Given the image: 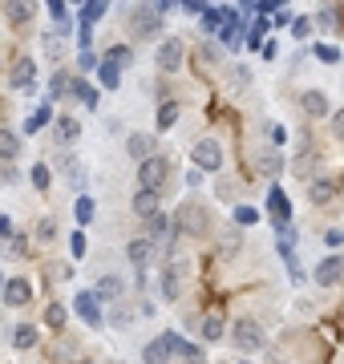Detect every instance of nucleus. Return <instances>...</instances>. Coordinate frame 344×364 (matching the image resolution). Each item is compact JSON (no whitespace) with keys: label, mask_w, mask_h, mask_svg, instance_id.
I'll return each instance as SVG.
<instances>
[{"label":"nucleus","mask_w":344,"mask_h":364,"mask_svg":"<svg viewBox=\"0 0 344 364\" xmlns=\"http://www.w3.org/2000/svg\"><path fill=\"white\" fill-rule=\"evenodd\" d=\"M57 170H61V174L73 182V186H85V166H81V158H73V154L57 158Z\"/></svg>","instance_id":"obj_24"},{"label":"nucleus","mask_w":344,"mask_h":364,"mask_svg":"<svg viewBox=\"0 0 344 364\" xmlns=\"http://www.w3.org/2000/svg\"><path fill=\"white\" fill-rule=\"evenodd\" d=\"M171 344H166V336H158V340H150L142 348V364H171Z\"/></svg>","instance_id":"obj_22"},{"label":"nucleus","mask_w":344,"mask_h":364,"mask_svg":"<svg viewBox=\"0 0 344 364\" xmlns=\"http://www.w3.org/2000/svg\"><path fill=\"white\" fill-rule=\"evenodd\" d=\"M106 16V0H85V9H81V25H97Z\"/></svg>","instance_id":"obj_31"},{"label":"nucleus","mask_w":344,"mask_h":364,"mask_svg":"<svg viewBox=\"0 0 344 364\" xmlns=\"http://www.w3.org/2000/svg\"><path fill=\"white\" fill-rule=\"evenodd\" d=\"M332 134L344 142V109H336V114H332Z\"/></svg>","instance_id":"obj_49"},{"label":"nucleus","mask_w":344,"mask_h":364,"mask_svg":"<svg viewBox=\"0 0 344 364\" xmlns=\"http://www.w3.org/2000/svg\"><path fill=\"white\" fill-rule=\"evenodd\" d=\"M45 320H49V328H57V332H61V328H65V320H69V312L61 308V304H49V312H45Z\"/></svg>","instance_id":"obj_37"},{"label":"nucleus","mask_w":344,"mask_h":364,"mask_svg":"<svg viewBox=\"0 0 344 364\" xmlns=\"http://www.w3.org/2000/svg\"><path fill=\"white\" fill-rule=\"evenodd\" d=\"M73 304H77V316L85 320V324H90V328H102V299L93 296V291H81Z\"/></svg>","instance_id":"obj_17"},{"label":"nucleus","mask_w":344,"mask_h":364,"mask_svg":"<svg viewBox=\"0 0 344 364\" xmlns=\"http://www.w3.org/2000/svg\"><path fill=\"white\" fill-rule=\"evenodd\" d=\"M203 4H207V0H203Z\"/></svg>","instance_id":"obj_58"},{"label":"nucleus","mask_w":344,"mask_h":364,"mask_svg":"<svg viewBox=\"0 0 344 364\" xmlns=\"http://www.w3.org/2000/svg\"><path fill=\"white\" fill-rule=\"evenodd\" d=\"M73 93H77V102L85 105V109H97V102H102L97 85H90L85 77H73Z\"/></svg>","instance_id":"obj_25"},{"label":"nucleus","mask_w":344,"mask_h":364,"mask_svg":"<svg viewBox=\"0 0 344 364\" xmlns=\"http://www.w3.org/2000/svg\"><path fill=\"white\" fill-rule=\"evenodd\" d=\"M97 77H102L106 90H118V85H122V65L106 57V61H97Z\"/></svg>","instance_id":"obj_26"},{"label":"nucleus","mask_w":344,"mask_h":364,"mask_svg":"<svg viewBox=\"0 0 344 364\" xmlns=\"http://www.w3.org/2000/svg\"><path fill=\"white\" fill-rule=\"evenodd\" d=\"M267 207H272V215H276V227L284 231V227H288V219H291V203L284 198V191H279V186H272V195H267Z\"/></svg>","instance_id":"obj_20"},{"label":"nucleus","mask_w":344,"mask_h":364,"mask_svg":"<svg viewBox=\"0 0 344 364\" xmlns=\"http://www.w3.org/2000/svg\"><path fill=\"white\" fill-rule=\"evenodd\" d=\"M0 235H4V239L13 235V227H9V219H4V215H0Z\"/></svg>","instance_id":"obj_54"},{"label":"nucleus","mask_w":344,"mask_h":364,"mask_svg":"<svg viewBox=\"0 0 344 364\" xmlns=\"http://www.w3.org/2000/svg\"><path fill=\"white\" fill-rule=\"evenodd\" d=\"M183 275H186V263L183 259L158 272V291H162L166 304H178V299H183Z\"/></svg>","instance_id":"obj_7"},{"label":"nucleus","mask_w":344,"mask_h":364,"mask_svg":"<svg viewBox=\"0 0 344 364\" xmlns=\"http://www.w3.org/2000/svg\"><path fill=\"white\" fill-rule=\"evenodd\" d=\"M37 85V61L33 57H16L13 73H9V90H33Z\"/></svg>","instance_id":"obj_11"},{"label":"nucleus","mask_w":344,"mask_h":364,"mask_svg":"<svg viewBox=\"0 0 344 364\" xmlns=\"http://www.w3.org/2000/svg\"><path fill=\"white\" fill-rule=\"evenodd\" d=\"M37 239H41V243H53V239H57V223L49 219V215L37 223Z\"/></svg>","instance_id":"obj_39"},{"label":"nucleus","mask_w":344,"mask_h":364,"mask_svg":"<svg viewBox=\"0 0 344 364\" xmlns=\"http://www.w3.org/2000/svg\"><path fill=\"white\" fill-rule=\"evenodd\" d=\"M183 360H186V364H207V360H203V348H195V344H186Z\"/></svg>","instance_id":"obj_47"},{"label":"nucleus","mask_w":344,"mask_h":364,"mask_svg":"<svg viewBox=\"0 0 344 364\" xmlns=\"http://www.w3.org/2000/svg\"><path fill=\"white\" fill-rule=\"evenodd\" d=\"M183 235H207V210L195 203V198H186L183 207H178V215H174V239H183Z\"/></svg>","instance_id":"obj_3"},{"label":"nucleus","mask_w":344,"mask_h":364,"mask_svg":"<svg viewBox=\"0 0 344 364\" xmlns=\"http://www.w3.org/2000/svg\"><path fill=\"white\" fill-rule=\"evenodd\" d=\"M16 182H21V170H16V162L0 158V186H16Z\"/></svg>","instance_id":"obj_34"},{"label":"nucleus","mask_w":344,"mask_h":364,"mask_svg":"<svg viewBox=\"0 0 344 364\" xmlns=\"http://www.w3.org/2000/svg\"><path fill=\"white\" fill-rule=\"evenodd\" d=\"M53 138H57L61 146H73V142L81 138V122H77V117H69V114H61V117L53 122Z\"/></svg>","instance_id":"obj_19"},{"label":"nucleus","mask_w":344,"mask_h":364,"mask_svg":"<svg viewBox=\"0 0 344 364\" xmlns=\"http://www.w3.org/2000/svg\"><path fill=\"white\" fill-rule=\"evenodd\" d=\"M308 198H312L316 207H328L332 198H336V182H332L328 174H312V178H308Z\"/></svg>","instance_id":"obj_15"},{"label":"nucleus","mask_w":344,"mask_h":364,"mask_svg":"<svg viewBox=\"0 0 344 364\" xmlns=\"http://www.w3.org/2000/svg\"><path fill=\"white\" fill-rule=\"evenodd\" d=\"M69 247H73V255H85V235H69Z\"/></svg>","instance_id":"obj_50"},{"label":"nucleus","mask_w":344,"mask_h":364,"mask_svg":"<svg viewBox=\"0 0 344 364\" xmlns=\"http://www.w3.org/2000/svg\"><path fill=\"white\" fill-rule=\"evenodd\" d=\"M0 287H4V275H0Z\"/></svg>","instance_id":"obj_56"},{"label":"nucleus","mask_w":344,"mask_h":364,"mask_svg":"<svg viewBox=\"0 0 344 364\" xmlns=\"http://www.w3.org/2000/svg\"><path fill=\"white\" fill-rule=\"evenodd\" d=\"M267 134H272V146H284V142H288V134H284V126H272Z\"/></svg>","instance_id":"obj_52"},{"label":"nucleus","mask_w":344,"mask_h":364,"mask_svg":"<svg viewBox=\"0 0 344 364\" xmlns=\"http://www.w3.org/2000/svg\"><path fill=\"white\" fill-rule=\"evenodd\" d=\"M252 4H255V0H243V9H252Z\"/></svg>","instance_id":"obj_55"},{"label":"nucleus","mask_w":344,"mask_h":364,"mask_svg":"<svg viewBox=\"0 0 344 364\" xmlns=\"http://www.w3.org/2000/svg\"><path fill=\"white\" fill-rule=\"evenodd\" d=\"M300 109H304L308 117H324L332 109L328 93H324V90H304V93H300Z\"/></svg>","instance_id":"obj_18"},{"label":"nucleus","mask_w":344,"mask_h":364,"mask_svg":"<svg viewBox=\"0 0 344 364\" xmlns=\"http://www.w3.org/2000/svg\"><path fill=\"white\" fill-rule=\"evenodd\" d=\"M0 299H4V308H25L28 299H33V284H28V275H13V279H4Z\"/></svg>","instance_id":"obj_8"},{"label":"nucleus","mask_w":344,"mask_h":364,"mask_svg":"<svg viewBox=\"0 0 344 364\" xmlns=\"http://www.w3.org/2000/svg\"><path fill=\"white\" fill-rule=\"evenodd\" d=\"M247 81H252V69L247 65H231V90H247Z\"/></svg>","instance_id":"obj_38"},{"label":"nucleus","mask_w":344,"mask_h":364,"mask_svg":"<svg viewBox=\"0 0 344 364\" xmlns=\"http://www.w3.org/2000/svg\"><path fill=\"white\" fill-rule=\"evenodd\" d=\"M130 320H134V312L126 308V304H122V299H118V308H114V316H109V324H114V328H126Z\"/></svg>","instance_id":"obj_40"},{"label":"nucleus","mask_w":344,"mask_h":364,"mask_svg":"<svg viewBox=\"0 0 344 364\" xmlns=\"http://www.w3.org/2000/svg\"><path fill=\"white\" fill-rule=\"evenodd\" d=\"M28 174H33V186H37V191H49V182H53V174H49V166H45V162H37V166L28 170Z\"/></svg>","instance_id":"obj_36"},{"label":"nucleus","mask_w":344,"mask_h":364,"mask_svg":"<svg viewBox=\"0 0 344 364\" xmlns=\"http://www.w3.org/2000/svg\"><path fill=\"white\" fill-rule=\"evenodd\" d=\"M93 296L102 299V304H118V299H126V279L118 272H106L93 284Z\"/></svg>","instance_id":"obj_10"},{"label":"nucleus","mask_w":344,"mask_h":364,"mask_svg":"<svg viewBox=\"0 0 344 364\" xmlns=\"http://www.w3.org/2000/svg\"><path fill=\"white\" fill-rule=\"evenodd\" d=\"M312 53H316V57L324 61V65H336V61H340V49H332V45H316Z\"/></svg>","instance_id":"obj_43"},{"label":"nucleus","mask_w":344,"mask_h":364,"mask_svg":"<svg viewBox=\"0 0 344 364\" xmlns=\"http://www.w3.org/2000/svg\"><path fill=\"white\" fill-rule=\"evenodd\" d=\"M291 33H296V37L304 41L308 33H312V21H304V16H300V21H291Z\"/></svg>","instance_id":"obj_48"},{"label":"nucleus","mask_w":344,"mask_h":364,"mask_svg":"<svg viewBox=\"0 0 344 364\" xmlns=\"http://www.w3.org/2000/svg\"><path fill=\"white\" fill-rule=\"evenodd\" d=\"M183 57H186L183 37H162L158 49H154V65H158V73H178L183 69Z\"/></svg>","instance_id":"obj_4"},{"label":"nucleus","mask_w":344,"mask_h":364,"mask_svg":"<svg viewBox=\"0 0 344 364\" xmlns=\"http://www.w3.org/2000/svg\"><path fill=\"white\" fill-rule=\"evenodd\" d=\"M235 247H239V231H235V227H231V231H227L223 239H219V251H223V255H231V251H235Z\"/></svg>","instance_id":"obj_44"},{"label":"nucleus","mask_w":344,"mask_h":364,"mask_svg":"<svg viewBox=\"0 0 344 364\" xmlns=\"http://www.w3.org/2000/svg\"><path fill=\"white\" fill-rule=\"evenodd\" d=\"M255 170H259V174H267V178H276L279 170H284L279 150H255Z\"/></svg>","instance_id":"obj_23"},{"label":"nucleus","mask_w":344,"mask_h":364,"mask_svg":"<svg viewBox=\"0 0 344 364\" xmlns=\"http://www.w3.org/2000/svg\"><path fill=\"white\" fill-rule=\"evenodd\" d=\"M109 61H118V65H134V49H130V45H118V49H109Z\"/></svg>","instance_id":"obj_42"},{"label":"nucleus","mask_w":344,"mask_h":364,"mask_svg":"<svg viewBox=\"0 0 344 364\" xmlns=\"http://www.w3.org/2000/svg\"><path fill=\"white\" fill-rule=\"evenodd\" d=\"M239 364H247V360H239Z\"/></svg>","instance_id":"obj_57"},{"label":"nucleus","mask_w":344,"mask_h":364,"mask_svg":"<svg viewBox=\"0 0 344 364\" xmlns=\"http://www.w3.org/2000/svg\"><path fill=\"white\" fill-rule=\"evenodd\" d=\"M45 122H49V105H41L37 114L28 117V122H25V134H33V130H41V126H45Z\"/></svg>","instance_id":"obj_41"},{"label":"nucleus","mask_w":344,"mask_h":364,"mask_svg":"<svg viewBox=\"0 0 344 364\" xmlns=\"http://www.w3.org/2000/svg\"><path fill=\"white\" fill-rule=\"evenodd\" d=\"M324 243H328L332 251H336V247H344V231H340V227H332V231H324Z\"/></svg>","instance_id":"obj_46"},{"label":"nucleus","mask_w":344,"mask_h":364,"mask_svg":"<svg viewBox=\"0 0 344 364\" xmlns=\"http://www.w3.org/2000/svg\"><path fill=\"white\" fill-rule=\"evenodd\" d=\"M235 219L243 223V227H252V223H259V210L255 207H235Z\"/></svg>","instance_id":"obj_45"},{"label":"nucleus","mask_w":344,"mask_h":364,"mask_svg":"<svg viewBox=\"0 0 344 364\" xmlns=\"http://www.w3.org/2000/svg\"><path fill=\"white\" fill-rule=\"evenodd\" d=\"M190 162H195V170H223V146L215 138H199L190 146Z\"/></svg>","instance_id":"obj_6"},{"label":"nucleus","mask_w":344,"mask_h":364,"mask_svg":"<svg viewBox=\"0 0 344 364\" xmlns=\"http://www.w3.org/2000/svg\"><path fill=\"white\" fill-rule=\"evenodd\" d=\"M0 13H4V21L13 28H25L37 16V0H0Z\"/></svg>","instance_id":"obj_9"},{"label":"nucleus","mask_w":344,"mask_h":364,"mask_svg":"<svg viewBox=\"0 0 344 364\" xmlns=\"http://www.w3.org/2000/svg\"><path fill=\"white\" fill-rule=\"evenodd\" d=\"M178 109H183L178 102H162L158 105V130H171L174 122H178Z\"/></svg>","instance_id":"obj_33"},{"label":"nucleus","mask_w":344,"mask_h":364,"mask_svg":"<svg viewBox=\"0 0 344 364\" xmlns=\"http://www.w3.org/2000/svg\"><path fill=\"white\" fill-rule=\"evenodd\" d=\"M199 332H203V340H223L227 336V324H223V316H207V320H203L199 324Z\"/></svg>","instance_id":"obj_28"},{"label":"nucleus","mask_w":344,"mask_h":364,"mask_svg":"<svg viewBox=\"0 0 344 364\" xmlns=\"http://www.w3.org/2000/svg\"><path fill=\"white\" fill-rule=\"evenodd\" d=\"M0 158H9V162L21 158V134L16 130H0Z\"/></svg>","instance_id":"obj_27"},{"label":"nucleus","mask_w":344,"mask_h":364,"mask_svg":"<svg viewBox=\"0 0 344 364\" xmlns=\"http://www.w3.org/2000/svg\"><path fill=\"white\" fill-rule=\"evenodd\" d=\"M77 65H81V69H85V73H90V69H93V65H97V57H93V53H90V49H81V57H77Z\"/></svg>","instance_id":"obj_51"},{"label":"nucleus","mask_w":344,"mask_h":364,"mask_svg":"<svg viewBox=\"0 0 344 364\" xmlns=\"http://www.w3.org/2000/svg\"><path fill=\"white\" fill-rule=\"evenodd\" d=\"M231 340H235L239 352H259L264 348V328L255 324L252 316H239L235 324H231Z\"/></svg>","instance_id":"obj_5"},{"label":"nucleus","mask_w":344,"mask_h":364,"mask_svg":"<svg viewBox=\"0 0 344 364\" xmlns=\"http://www.w3.org/2000/svg\"><path fill=\"white\" fill-rule=\"evenodd\" d=\"M13 344L16 348H33V344H37V328L33 324H16L13 328Z\"/></svg>","instance_id":"obj_32"},{"label":"nucleus","mask_w":344,"mask_h":364,"mask_svg":"<svg viewBox=\"0 0 344 364\" xmlns=\"http://www.w3.org/2000/svg\"><path fill=\"white\" fill-rule=\"evenodd\" d=\"M106 4H109V0H106Z\"/></svg>","instance_id":"obj_59"},{"label":"nucleus","mask_w":344,"mask_h":364,"mask_svg":"<svg viewBox=\"0 0 344 364\" xmlns=\"http://www.w3.org/2000/svg\"><path fill=\"white\" fill-rule=\"evenodd\" d=\"M126 33L134 41H154L162 33V13L154 0H142V4H134L126 9Z\"/></svg>","instance_id":"obj_1"},{"label":"nucleus","mask_w":344,"mask_h":364,"mask_svg":"<svg viewBox=\"0 0 344 364\" xmlns=\"http://www.w3.org/2000/svg\"><path fill=\"white\" fill-rule=\"evenodd\" d=\"M316 25L324 28V33H332V28H340V9H336V4H320Z\"/></svg>","instance_id":"obj_29"},{"label":"nucleus","mask_w":344,"mask_h":364,"mask_svg":"<svg viewBox=\"0 0 344 364\" xmlns=\"http://www.w3.org/2000/svg\"><path fill=\"white\" fill-rule=\"evenodd\" d=\"M126 154H130L134 162H142V158L158 154V134H146V130L130 134V138H126Z\"/></svg>","instance_id":"obj_12"},{"label":"nucleus","mask_w":344,"mask_h":364,"mask_svg":"<svg viewBox=\"0 0 344 364\" xmlns=\"http://www.w3.org/2000/svg\"><path fill=\"white\" fill-rule=\"evenodd\" d=\"M49 93H53V97H69V93H73V77H69L65 69H57V73H53V81H49Z\"/></svg>","instance_id":"obj_30"},{"label":"nucleus","mask_w":344,"mask_h":364,"mask_svg":"<svg viewBox=\"0 0 344 364\" xmlns=\"http://www.w3.org/2000/svg\"><path fill=\"white\" fill-rule=\"evenodd\" d=\"M312 275H316L320 287H336L344 279V259H340V255H328V259L316 263V272H312Z\"/></svg>","instance_id":"obj_14"},{"label":"nucleus","mask_w":344,"mask_h":364,"mask_svg":"<svg viewBox=\"0 0 344 364\" xmlns=\"http://www.w3.org/2000/svg\"><path fill=\"white\" fill-rule=\"evenodd\" d=\"M186 186H190V191H195V186H203V170H190V174H186Z\"/></svg>","instance_id":"obj_53"},{"label":"nucleus","mask_w":344,"mask_h":364,"mask_svg":"<svg viewBox=\"0 0 344 364\" xmlns=\"http://www.w3.org/2000/svg\"><path fill=\"white\" fill-rule=\"evenodd\" d=\"M154 251L158 247H154L150 239H130V243H126V259H130L138 272H146V267L154 263Z\"/></svg>","instance_id":"obj_16"},{"label":"nucleus","mask_w":344,"mask_h":364,"mask_svg":"<svg viewBox=\"0 0 344 364\" xmlns=\"http://www.w3.org/2000/svg\"><path fill=\"white\" fill-rule=\"evenodd\" d=\"M93 210H97V203H93L90 195H81V198H77V210H73V215H77V223L85 227V223L93 219Z\"/></svg>","instance_id":"obj_35"},{"label":"nucleus","mask_w":344,"mask_h":364,"mask_svg":"<svg viewBox=\"0 0 344 364\" xmlns=\"http://www.w3.org/2000/svg\"><path fill=\"white\" fill-rule=\"evenodd\" d=\"M166 235H171V219H166L162 210H158V215H150V219H146V239H150L154 247H158V243H171Z\"/></svg>","instance_id":"obj_21"},{"label":"nucleus","mask_w":344,"mask_h":364,"mask_svg":"<svg viewBox=\"0 0 344 364\" xmlns=\"http://www.w3.org/2000/svg\"><path fill=\"white\" fill-rule=\"evenodd\" d=\"M171 182V158H162V154H150L138 162V186H146V191H158L162 195V186Z\"/></svg>","instance_id":"obj_2"},{"label":"nucleus","mask_w":344,"mask_h":364,"mask_svg":"<svg viewBox=\"0 0 344 364\" xmlns=\"http://www.w3.org/2000/svg\"><path fill=\"white\" fill-rule=\"evenodd\" d=\"M130 207H134V215H138V219H150V215H158V210H162V195H158V191H146V186H138V191H134V198H130Z\"/></svg>","instance_id":"obj_13"}]
</instances>
